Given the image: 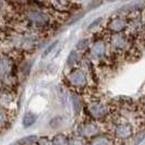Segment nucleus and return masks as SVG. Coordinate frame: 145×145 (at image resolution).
<instances>
[{"mask_svg":"<svg viewBox=\"0 0 145 145\" xmlns=\"http://www.w3.org/2000/svg\"><path fill=\"white\" fill-rule=\"evenodd\" d=\"M125 27H127V21L122 16H116V18L111 19L108 23V29L115 34L123 32Z\"/></svg>","mask_w":145,"mask_h":145,"instance_id":"0eeeda50","label":"nucleus"},{"mask_svg":"<svg viewBox=\"0 0 145 145\" xmlns=\"http://www.w3.org/2000/svg\"><path fill=\"white\" fill-rule=\"evenodd\" d=\"M52 145H69V138L63 133H58L51 138Z\"/></svg>","mask_w":145,"mask_h":145,"instance_id":"f8f14e48","label":"nucleus"},{"mask_svg":"<svg viewBox=\"0 0 145 145\" xmlns=\"http://www.w3.org/2000/svg\"><path fill=\"white\" fill-rule=\"evenodd\" d=\"M101 21H102V19H97V20H95V21L93 22V23H92V24H91L89 26H88V29H92L93 27H94V26L98 25V24L101 23Z\"/></svg>","mask_w":145,"mask_h":145,"instance_id":"5701e85b","label":"nucleus"},{"mask_svg":"<svg viewBox=\"0 0 145 145\" xmlns=\"http://www.w3.org/2000/svg\"><path fill=\"white\" fill-rule=\"evenodd\" d=\"M25 18H26L27 22H29L31 24H33L35 26H44V25H47L49 22V16L47 15V13L39 11V10L29 11L26 13Z\"/></svg>","mask_w":145,"mask_h":145,"instance_id":"7ed1b4c3","label":"nucleus"},{"mask_svg":"<svg viewBox=\"0 0 145 145\" xmlns=\"http://www.w3.org/2000/svg\"><path fill=\"white\" fill-rule=\"evenodd\" d=\"M79 137L82 138H92L98 135L99 134V128L94 123V122H91V121H87L84 122L80 125V129H79Z\"/></svg>","mask_w":145,"mask_h":145,"instance_id":"20e7f679","label":"nucleus"},{"mask_svg":"<svg viewBox=\"0 0 145 145\" xmlns=\"http://www.w3.org/2000/svg\"><path fill=\"white\" fill-rule=\"evenodd\" d=\"M38 137L37 135H29V137H25V138H22L18 141V144L19 145H34L36 144Z\"/></svg>","mask_w":145,"mask_h":145,"instance_id":"2eb2a0df","label":"nucleus"},{"mask_svg":"<svg viewBox=\"0 0 145 145\" xmlns=\"http://www.w3.org/2000/svg\"><path fill=\"white\" fill-rule=\"evenodd\" d=\"M3 7V0H0V10Z\"/></svg>","mask_w":145,"mask_h":145,"instance_id":"b1692460","label":"nucleus"},{"mask_svg":"<svg viewBox=\"0 0 145 145\" xmlns=\"http://www.w3.org/2000/svg\"><path fill=\"white\" fill-rule=\"evenodd\" d=\"M14 101L13 96L10 92L8 91H3L0 93V106L6 108V107H9V105Z\"/></svg>","mask_w":145,"mask_h":145,"instance_id":"9d476101","label":"nucleus"},{"mask_svg":"<svg viewBox=\"0 0 145 145\" xmlns=\"http://www.w3.org/2000/svg\"><path fill=\"white\" fill-rule=\"evenodd\" d=\"M8 121H9V114L7 109L0 106V130L7 125Z\"/></svg>","mask_w":145,"mask_h":145,"instance_id":"4468645a","label":"nucleus"},{"mask_svg":"<svg viewBox=\"0 0 145 145\" xmlns=\"http://www.w3.org/2000/svg\"><path fill=\"white\" fill-rule=\"evenodd\" d=\"M75 60H76V52L75 51H71V54L69 55V58H68V65L73 67Z\"/></svg>","mask_w":145,"mask_h":145,"instance_id":"412c9836","label":"nucleus"},{"mask_svg":"<svg viewBox=\"0 0 145 145\" xmlns=\"http://www.w3.org/2000/svg\"><path fill=\"white\" fill-rule=\"evenodd\" d=\"M51 1L55 5V7L59 8V9L68 8L70 5V0H51Z\"/></svg>","mask_w":145,"mask_h":145,"instance_id":"f3484780","label":"nucleus"},{"mask_svg":"<svg viewBox=\"0 0 145 145\" xmlns=\"http://www.w3.org/2000/svg\"><path fill=\"white\" fill-rule=\"evenodd\" d=\"M111 43L116 49H123L127 45V39L120 33H117L116 35L111 38Z\"/></svg>","mask_w":145,"mask_h":145,"instance_id":"1a4fd4ad","label":"nucleus"},{"mask_svg":"<svg viewBox=\"0 0 145 145\" xmlns=\"http://www.w3.org/2000/svg\"><path fill=\"white\" fill-rule=\"evenodd\" d=\"M69 145H85V142L82 137H73L69 138Z\"/></svg>","mask_w":145,"mask_h":145,"instance_id":"a211bd4d","label":"nucleus"},{"mask_svg":"<svg viewBox=\"0 0 145 145\" xmlns=\"http://www.w3.org/2000/svg\"><path fill=\"white\" fill-rule=\"evenodd\" d=\"M36 121V115L33 114L32 111H27L24 117H23V120H22V124L24 128H29L32 124Z\"/></svg>","mask_w":145,"mask_h":145,"instance_id":"ddd939ff","label":"nucleus"},{"mask_svg":"<svg viewBox=\"0 0 145 145\" xmlns=\"http://www.w3.org/2000/svg\"><path fill=\"white\" fill-rule=\"evenodd\" d=\"M69 82L70 84L74 87H79V88H83L86 86L87 84V76L85 72L80 69V68H74L71 72L69 73Z\"/></svg>","mask_w":145,"mask_h":145,"instance_id":"f257e3e1","label":"nucleus"},{"mask_svg":"<svg viewBox=\"0 0 145 145\" xmlns=\"http://www.w3.org/2000/svg\"><path fill=\"white\" fill-rule=\"evenodd\" d=\"M72 105L75 114H79L81 111V108H82V103H81L80 97L78 95H72Z\"/></svg>","mask_w":145,"mask_h":145,"instance_id":"dca6fc26","label":"nucleus"},{"mask_svg":"<svg viewBox=\"0 0 145 145\" xmlns=\"http://www.w3.org/2000/svg\"><path fill=\"white\" fill-rule=\"evenodd\" d=\"M36 145H52V144H51V140H49L47 137H43V138H38Z\"/></svg>","mask_w":145,"mask_h":145,"instance_id":"aec40b11","label":"nucleus"},{"mask_svg":"<svg viewBox=\"0 0 145 145\" xmlns=\"http://www.w3.org/2000/svg\"><path fill=\"white\" fill-rule=\"evenodd\" d=\"M89 114L95 119H102L108 114V107L101 102H93L89 105Z\"/></svg>","mask_w":145,"mask_h":145,"instance_id":"39448f33","label":"nucleus"},{"mask_svg":"<svg viewBox=\"0 0 145 145\" xmlns=\"http://www.w3.org/2000/svg\"><path fill=\"white\" fill-rule=\"evenodd\" d=\"M57 45H58V40H56V42H54L52 44H50V45H49V46H48V47L46 48V50H45L43 52V56H42V57H43V58L47 57V56H48V55L50 54L51 51L54 50V48H55V47H56Z\"/></svg>","mask_w":145,"mask_h":145,"instance_id":"6ab92c4d","label":"nucleus"},{"mask_svg":"<svg viewBox=\"0 0 145 145\" xmlns=\"http://www.w3.org/2000/svg\"><path fill=\"white\" fill-rule=\"evenodd\" d=\"M91 52L92 55L95 56L96 58H101L105 55L106 52V44L104 43L103 40H97L93 44L92 48H91Z\"/></svg>","mask_w":145,"mask_h":145,"instance_id":"6e6552de","label":"nucleus"},{"mask_svg":"<svg viewBox=\"0 0 145 145\" xmlns=\"http://www.w3.org/2000/svg\"><path fill=\"white\" fill-rule=\"evenodd\" d=\"M87 45H88V42L86 39H82V40H80L79 43L76 44V49L78 50H84L87 47Z\"/></svg>","mask_w":145,"mask_h":145,"instance_id":"4be33fe9","label":"nucleus"},{"mask_svg":"<svg viewBox=\"0 0 145 145\" xmlns=\"http://www.w3.org/2000/svg\"><path fill=\"white\" fill-rule=\"evenodd\" d=\"M89 145H111V140L106 135H96L91 138Z\"/></svg>","mask_w":145,"mask_h":145,"instance_id":"9b49d317","label":"nucleus"},{"mask_svg":"<svg viewBox=\"0 0 145 145\" xmlns=\"http://www.w3.org/2000/svg\"><path fill=\"white\" fill-rule=\"evenodd\" d=\"M133 127L129 122H122V123L117 124L115 128V137L117 138L125 140L133 135Z\"/></svg>","mask_w":145,"mask_h":145,"instance_id":"423d86ee","label":"nucleus"},{"mask_svg":"<svg viewBox=\"0 0 145 145\" xmlns=\"http://www.w3.org/2000/svg\"><path fill=\"white\" fill-rule=\"evenodd\" d=\"M14 69V61L9 56L1 55L0 56V80H7L12 75Z\"/></svg>","mask_w":145,"mask_h":145,"instance_id":"f03ea898","label":"nucleus"}]
</instances>
